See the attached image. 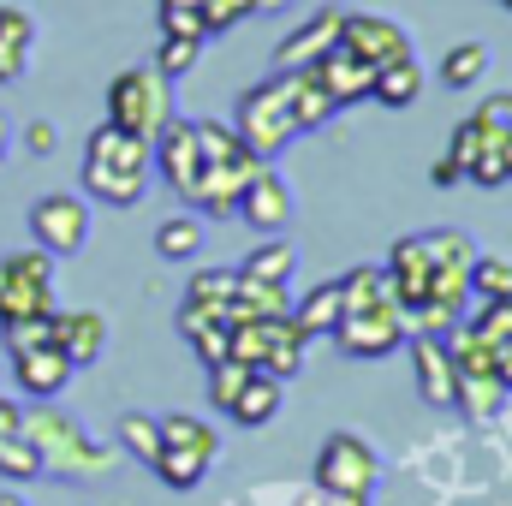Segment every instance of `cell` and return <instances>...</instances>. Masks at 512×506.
I'll return each instance as SVG.
<instances>
[{
	"instance_id": "cell-1",
	"label": "cell",
	"mask_w": 512,
	"mask_h": 506,
	"mask_svg": "<svg viewBox=\"0 0 512 506\" xmlns=\"http://www.w3.org/2000/svg\"><path fill=\"white\" fill-rule=\"evenodd\" d=\"M24 435L36 447V465L42 477H66V483H102L114 465H120V447L114 441H96L78 417H66L54 399H36L24 411Z\"/></svg>"
},
{
	"instance_id": "cell-2",
	"label": "cell",
	"mask_w": 512,
	"mask_h": 506,
	"mask_svg": "<svg viewBox=\"0 0 512 506\" xmlns=\"http://www.w3.org/2000/svg\"><path fill=\"white\" fill-rule=\"evenodd\" d=\"M84 197L102 203V209H137L149 197V179H155V155H149V137H131L120 126H102L84 137Z\"/></svg>"
},
{
	"instance_id": "cell-3",
	"label": "cell",
	"mask_w": 512,
	"mask_h": 506,
	"mask_svg": "<svg viewBox=\"0 0 512 506\" xmlns=\"http://www.w3.org/2000/svg\"><path fill=\"white\" fill-rule=\"evenodd\" d=\"M221 459V435L209 417H191V411H161L155 417V459L149 471L167 483V489H197L209 477V465Z\"/></svg>"
},
{
	"instance_id": "cell-4",
	"label": "cell",
	"mask_w": 512,
	"mask_h": 506,
	"mask_svg": "<svg viewBox=\"0 0 512 506\" xmlns=\"http://www.w3.org/2000/svg\"><path fill=\"white\" fill-rule=\"evenodd\" d=\"M197 149H203V179H197V209L209 221H233L239 191L251 185V173L262 167L251 149L233 137V126L221 120H197Z\"/></svg>"
},
{
	"instance_id": "cell-5",
	"label": "cell",
	"mask_w": 512,
	"mask_h": 506,
	"mask_svg": "<svg viewBox=\"0 0 512 506\" xmlns=\"http://www.w3.org/2000/svg\"><path fill=\"white\" fill-rule=\"evenodd\" d=\"M0 340H6V370L18 381V393L24 399H60L66 387H72V358L54 346V328H48V316H36V322H12V328H0Z\"/></svg>"
},
{
	"instance_id": "cell-6",
	"label": "cell",
	"mask_w": 512,
	"mask_h": 506,
	"mask_svg": "<svg viewBox=\"0 0 512 506\" xmlns=\"http://www.w3.org/2000/svg\"><path fill=\"white\" fill-rule=\"evenodd\" d=\"M447 358H453V405L471 423H495L507 405V376H501V352L483 346L477 334L453 328L447 334Z\"/></svg>"
},
{
	"instance_id": "cell-7",
	"label": "cell",
	"mask_w": 512,
	"mask_h": 506,
	"mask_svg": "<svg viewBox=\"0 0 512 506\" xmlns=\"http://www.w3.org/2000/svg\"><path fill=\"white\" fill-rule=\"evenodd\" d=\"M316 489L334 495L340 506H376L382 489V453L352 435V429H334L322 447H316Z\"/></svg>"
},
{
	"instance_id": "cell-8",
	"label": "cell",
	"mask_w": 512,
	"mask_h": 506,
	"mask_svg": "<svg viewBox=\"0 0 512 506\" xmlns=\"http://www.w3.org/2000/svg\"><path fill=\"white\" fill-rule=\"evenodd\" d=\"M304 352H310V340H304V328L292 316H251V322L227 328V358L245 364V370H262V376H274V381L298 376Z\"/></svg>"
},
{
	"instance_id": "cell-9",
	"label": "cell",
	"mask_w": 512,
	"mask_h": 506,
	"mask_svg": "<svg viewBox=\"0 0 512 506\" xmlns=\"http://www.w3.org/2000/svg\"><path fill=\"white\" fill-rule=\"evenodd\" d=\"M233 137L251 149L256 161H274V155H286V149L298 143L292 102H286V72L262 78V84H251V90L239 96V108H233Z\"/></svg>"
},
{
	"instance_id": "cell-10",
	"label": "cell",
	"mask_w": 512,
	"mask_h": 506,
	"mask_svg": "<svg viewBox=\"0 0 512 506\" xmlns=\"http://www.w3.org/2000/svg\"><path fill=\"white\" fill-rule=\"evenodd\" d=\"M167 120H173V84H167L155 66H126V72H114V84H108V126L155 143V131L167 126Z\"/></svg>"
},
{
	"instance_id": "cell-11",
	"label": "cell",
	"mask_w": 512,
	"mask_h": 506,
	"mask_svg": "<svg viewBox=\"0 0 512 506\" xmlns=\"http://www.w3.org/2000/svg\"><path fill=\"white\" fill-rule=\"evenodd\" d=\"M447 161L459 167V179L501 191V185H512V131H501L495 120H483V114L471 108V114L453 126Z\"/></svg>"
},
{
	"instance_id": "cell-12",
	"label": "cell",
	"mask_w": 512,
	"mask_h": 506,
	"mask_svg": "<svg viewBox=\"0 0 512 506\" xmlns=\"http://www.w3.org/2000/svg\"><path fill=\"white\" fill-rule=\"evenodd\" d=\"M54 316V256L48 251H6L0 256V328Z\"/></svg>"
},
{
	"instance_id": "cell-13",
	"label": "cell",
	"mask_w": 512,
	"mask_h": 506,
	"mask_svg": "<svg viewBox=\"0 0 512 506\" xmlns=\"http://www.w3.org/2000/svg\"><path fill=\"white\" fill-rule=\"evenodd\" d=\"M30 239H36V251H48L54 262L78 256L90 245V197L84 191H42L30 203Z\"/></svg>"
},
{
	"instance_id": "cell-14",
	"label": "cell",
	"mask_w": 512,
	"mask_h": 506,
	"mask_svg": "<svg viewBox=\"0 0 512 506\" xmlns=\"http://www.w3.org/2000/svg\"><path fill=\"white\" fill-rule=\"evenodd\" d=\"M346 358H364V364H376L387 352H399L405 340H411V322H405V310L399 304H370V310H340V322H334V334H328Z\"/></svg>"
},
{
	"instance_id": "cell-15",
	"label": "cell",
	"mask_w": 512,
	"mask_h": 506,
	"mask_svg": "<svg viewBox=\"0 0 512 506\" xmlns=\"http://www.w3.org/2000/svg\"><path fill=\"white\" fill-rule=\"evenodd\" d=\"M149 155H155V167H161L167 191H173L179 203H191V209H197V179H203V149H197V120H179V114H173L167 126L155 131Z\"/></svg>"
},
{
	"instance_id": "cell-16",
	"label": "cell",
	"mask_w": 512,
	"mask_h": 506,
	"mask_svg": "<svg viewBox=\"0 0 512 506\" xmlns=\"http://www.w3.org/2000/svg\"><path fill=\"white\" fill-rule=\"evenodd\" d=\"M233 215H239L245 227H256V239H274V233L292 227V191H286V179L274 173V161H262L251 173V185L239 191Z\"/></svg>"
},
{
	"instance_id": "cell-17",
	"label": "cell",
	"mask_w": 512,
	"mask_h": 506,
	"mask_svg": "<svg viewBox=\"0 0 512 506\" xmlns=\"http://www.w3.org/2000/svg\"><path fill=\"white\" fill-rule=\"evenodd\" d=\"M340 18H346V6H316L304 24H292V30L274 42V72H310V66L340 42Z\"/></svg>"
},
{
	"instance_id": "cell-18",
	"label": "cell",
	"mask_w": 512,
	"mask_h": 506,
	"mask_svg": "<svg viewBox=\"0 0 512 506\" xmlns=\"http://www.w3.org/2000/svg\"><path fill=\"white\" fill-rule=\"evenodd\" d=\"M340 48H352V54L370 60V66H387V60L411 54V36H405L399 18H382V12H346V18H340Z\"/></svg>"
},
{
	"instance_id": "cell-19",
	"label": "cell",
	"mask_w": 512,
	"mask_h": 506,
	"mask_svg": "<svg viewBox=\"0 0 512 506\" xmlns=\"http://www.w3.org/2000/svg\"><path fill=\"white\" fill-rule=\"evenodd\" d=\"M233 298H239V268H203L185 280L179 322H221L233 328Z\"/></svg>"
},
{
	"instance_id": "cell-20",
	"label": "cell",
	"mask_w": 512,
	"mask_h": 506,
	"mask_svg": "<svg viewBox=\"0 0 512 506\" xmlns=\"http://www.w3.org/2000/svg\"><path fill=\"white\" fill-rule=\"evenodd\" d=\"M310 72H316V84L328 90V102H334V108H352V102H370V84H376V66H370V60H358L352 48H340V42H334V48H328V54H322V60H316Z\"/></svg>"
},
{
	"instance_id": "cell-21",
	"label": "cell",
	"mask_w": 512,
	"mask_h": 506,
	"mask_svg": "<svg viewBox=\"0 0 512 506\" xmlns=\"http://www.w3.org/2000/svg\"><path fill=\"white\" fill-rule=\"evenodd\" d=\"M387 286H393V298H399V310L411 316L423 298H429V251H423V233H405V239H393V251H387Z\"/></svg>"
},
{
	"instance_id": "cell-22",
	"label": "cell",
	"mask_w": 512,
	"mask_h": 506,
	"mask_svg": "<svg viewBox=\"0 0 512 506\" xmlns=\"http://www.w3.org/2000/svg\"><path fill=\"white\" fill-rule=\"evenodd\" d=\"M48 328H54V346L72 358V370H84L108 352V316L102 310H54Z\"/></svg>"
},
{
	"instance_id": "cell-23",
	"label": "cell",
	"mask_w": 512,
	"mask_h": 506,
	"mask_svg": "<svg viewBox=\"0 0 512 506\" xmlns=\"http://www.w3.org/2000/svg\"><path fill=\"white\" fill-rule=\"evenodd\" d=\"M405 346H411V364H417V393H423V405L447 411V405H453V358H447V340H441V334H411Z\"/></svg>"
},
{
	"instance_id": "cell-24",
	"label": "cell",
	"mask_w": 512,
	"mask_h": 506,
	"mask_svg": "<svg viewBox=\"0 0 512 506\" xmlns=\"http://www.w3.org/2000/svg\"><path fill=\"white\" fill-rule=\"evenodd\" d=\"M30 54H36V18L24 6H0V90L30 72Z\"/></svg>"
},
{
	"instance_id": "cell-25",
	"label": "cell",
	"mask_w": 512,
	"mask_h": 506,
	"mask_svg": "<svg viewBox=\"0 0 512 506\" xmlns=\"http://www.w3.org/2000/svg\"><path fill=\"white\" fill-rule=\"evenodd\" d=\"M280 387H286V381L262 376V370H245L239 393H233V405H227L221 417H233L239 429H262V423H274V417H280Z\"/></svg>"
},
{
	"instance_id": "cell-26",
	"label": "cell",
	"mask_w": 512,
	"mask_h": 506,
	"mask_svg": "<svg viewBox=\"0 0 512 506\" xmlns=\"http://www.w3.org/2000/svg\"><path fill=\"white\" fill-rule=\"evenodd\" d=\"M423 96V66H417V54H399V60H387L376 66V84H370V102H382V108H411Z\"/></svg>"
},
{
	"instance_id": "cell-27",
	"label": "cell",
	"mask_w": 512,
	"mask_h": 506,
	"mask_svg": "<svg viewBox=\"0 0 512 506\" xmlns=\"http://www.w3.org/2000/svg\"><path fill=\"white\" fill-rule=\"evenodd\" d=\"M292 268H298V245H292L286 233L256 239L251 256L239 262V274H245V280H262V286H292Z\"/></svg>"
},
{
	"instance_id": "cell-28",
	"label": "cell",
	"mask_w": 512,
	"mask_h": 506,
	"mask_svg": "<svg viewBox=\"0 0 512 506\" xmlns=\"http://www.w3.org/2000/svg\"><path fill=\"white\" fill-rule=\"evenodd\" d=\"M286 102H292V126H298V137L304 131H322L340 108L328 102V90L316 84V72H286Z\"/></svg>"
},
{
	"instance_id": "cell-29",
	"label": "cell",
	"mask_w": 512,
	"mask_h": 506,
	"mask_svg": "<svg viewBox=\"0 0 512 506\" xmlns=\"http://www.w3.org/2000/svg\"><path fill=\"white\" fill-rule=\"evenodd\" d=\"M340 310H346V298H340V274L334 280H322V286H310L286 316L304 328V340H316V334H334V322H340Z\"/></svg>"
},
{
	"instance_id": "cell-30",
	"label": "cell",
	"mask_w": 512,
	"mask_h": 506,
	"mask_svg": "<svg viewBox=\"0 0 512 506\" xmlns=\"http://www.w3.org/2000/svg\"><path fill=\"white\" fill-rule=\"evenodd\" d=\"M489 78V48L483 42H453L441 60H435V84L441 90H477Z\"/></svg>"
},
{
	"instance_id": "cell-31",
	"label": "cell",
	"mask_w": 512,
	"mask_h": 506,
	"mask_svg": "<svg viewBox=\"0 0 512 506\" xmlns=\"http://www.w3.org/2000/svg\"><path fill=\"white\" fill-rule=\"evenodd\" d=\"M471 298L477 304H512V256H483L471 262Z\"/></svg>"
},
{
	"instance_id": "cell-32",
	"label": "cell",
	"mask_w": 512,
	"mask_h": 506,
	"mask_svg": "<svg viewBox=\"0 0 512 506\" xmlns=\"http://www.w3.org/2000/svg\"><path fill=\"white\" fill-rule=\"evenodd\" d=\"M155 251L167 256V262H191V256L203 251V221L197 215H167L155 227Z\"/></svg>"
},
{
	"instance_id": "cell-33",
	"label": "cell",
	"mask_w": 512,
	"mask_h": 506,
	"mask_svg": "<svg viewBox=\"0 0 512 506\" xmlns=\"http://www.w3.org/2000/svg\"><path fill=\"white\" fill-rule=\"evenodd\" d=\"M203 48H209L203 36H161V48H155V60H149V66H155L167 84H179V78L203 60Z\"/></svg>"
},
{
	"instance_id": "cell-34",
	"label": "cell",
	"mask_w": 512,
	"mask_h": 506,
	"mask_svg": "<svg viewBox=\"0 0 512 506\" xmlns=\"http://www.w3.org/2000/svg\"><path fill=\"white\" fill-rule=\"evenodd\" d=\"M459 328L501 352V346H512V304H477V310H465V322H459Z\"/></svg>"
},
{
	"instance_id": "cell-35",
	"label": "cell",
	"mask_w": 512,
	"mask_h": 506,
	"mask_svg": "<svg viewBox=\"0 0 512 506\" xmlns=\"http://www.w3.org/2000/svg\"><path fill=\"white\" fill-rule=\"evenodd\" d=\"M114 447L131 453L137 465H149V459H155V417H149V411H126V417L114 423Z\"/></svg>"
},
{
	"instance_id": "cell-36",
	"label": "cell",
	"mask_w": 512,
	"mask_h": 506,
	"mask_svg": "<svg viewBox=\"0 0 512 506\" xmlns=\"http://www.w3.org/2000/svg\"><path fill=\"white\" fill-rule=\"evenodd\" d=\"M0 477H6V483H18V489L42 477V465H36V447H30V435H24V429L0 441Z\"/></svg>"
},
{
	"instance_id": "cell-37",
	"label": "cell",
	"mask_w": 512,
	"mask_h": 506,
	"mask_svg": "<svg viewBox=\"0 0 512 506\" xmlns=\"http://www.w3.org/2000/svg\"><path fill=\"white\" fill-rule=\"evenodd\" d=\"M155 12H161V36H203V0H161Z\"/></svg>"
},
{
	"instance_id": "cell-38",
	"label": "cell",
	"mask_w": 512,
	"mask_h": 506,
	"mask_svg": "<svg viewBox=\"0 0 512 506\" xmlns=\"http://www.w3.org/2000/svg\"><path fill=\"white\" fill-rule=\"evenodd\" d=\"M245 18H256L251 0H203V36H209V42L227 36V30H239Z\"/></svg>"
},
{
	"instance_id": "cell-39",
	"label": "cell",
	"mask_w": 512,
	"mask_h": 506,
	"mask_svg": "<svg viewBox=\"0 0 512 506\" xmlns=\"http://www.w3.org/2000/svg\"><path fill=\"white\" fill-rule=\"evenodd\" d=\"M179 334L191 340V352L203 358V370L227 358V328H221V322H179Z\"/></svg>"
},
{
	"instance_id": "cell-40",
	"label": "cell",
	"mask_w": 512,
	"mask_h": 506,
	"mask_svg": "<svg viewBox=\"0 0 512 506\" xmlns=\"http://www.w3.org/2000/svg\"><path fill=\"white\" fill-rule=\"evenodd\" d=\"M239 381H245V364H233V358L209 364V405H215V411H227V405H233V393H239Z\"/></svg>"
},
{
	"instance_id": "cell-41",
	"label": "cell",
	"mask_w": 512,
	"mask_h": 506,
	"mask_svg": "<svg viewBox=\"0 0 512 506\" xmlns=\"http://www.w3.org/2000/svg\"><path fill=\"white\" fill-rule=\"evenodd\" d=\"M54 143H60V137H54V120L36 114V120L24 126V149H30V155H54Z\"/></svg>"
},
{
	"instance_id": "cell-42",
	"label": "cell",
	"mask_w": 512,
	"mask_h": 506,
	"mask_svg": "<svg viewBox=\"0 0 512 506\" xmlns=\"http://www.w3.org/2000/svg\"><path fill=\"white\" fill-rule=\"evenodd\" d=\"M477 114H483V120H495L501 131H512V96H483V102H477Z\"/></svg>"
},
{
	"instance_id": "cell-43",
	"label": "cell",
	"mask_w": 512,
	"mask_h": 506,
	"mask_svg": "<svg viewBox=\"0 0 512 506\" xmlns=\"http://www.w3.org/2000/svg\"><path fill=\"white\" fill-rule=\"evenodd\" d=\"M18 429H24V405L0 393V441H6V435H18Z\"/></svg>"
},
{
	"instance_id": "cell-44",
	"label": "cell",
	"mask_w": 512,
	"mask_h": 506,
	"mask_svg": "<svg viewBox=\"0 0 512 506\" xmlns=\"http://www.w3.org/2000/svg\"><path fill=\"white\" fill-rule=\"evenodd\" d=\"M429 185H441V191H453V185H465V179H459V167H453V161L441 155V161L429 167Z\"/></svg>"
},
{
	"instance_id": "cell-45",
	"label": "cell",
	"mask_w": 512,
	"mask_h": 506,
	"mask_svg": "<svg viewBox=\"0 0 512 506\" xmlns=\"http://www.w3.org/2000/svg\"><path fill=\"white\" fill-rule=\"evenodd\" d=\"M256 12H286V6H292V0H251Z\"/></svg>"
},
{
	"instance_id": "cell-46",
	"label": "cell",
	"mask_w": 512,
	"mask_h": 506,
	"mask_svg": "<svg viewBox=\"0 0 512 506\" xmlns=\"http://www.w3.org/2000/svg\"><path fill=\"white\" fill-rule=\"evenodd\" d=\"M6 143H12V126H6V120H0V161H6Z\"/></svg>"
},
{
	"instance_id": "cell-47",
	"label": "cell",
	"mask_w": 512,
	"mask_h": 506,
	"mask_svg": "<svg viewBox=\"0 0 512 506\" xmlns=\"http://www.w3.org/2000/svg\"><path fill=\"white\" fill-rule=\"evenodd\" d=\"M0 506H30V501H24V495H12V489H6V495H0Z\"/></svg>"
},
{
	"instance_id": "cell-48",
	"label": "cell",
	"mask_w": 512,
	"mask_h": 506,
	"mask_svg": "<svg viewBox=\"0 0 512 506\" xmlns=\"http://www.w3.org/2000/svg\"><path fill=\"white\" fill-rule=\"evenodd\" d=\"M495 6H507V12H512V0H495Z\"/></svg>"
}]
</instances>
